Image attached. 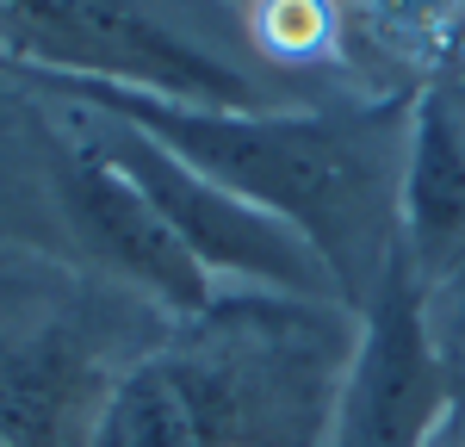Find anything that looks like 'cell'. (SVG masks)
Wrapping results in <instances>:
<instances>
[{
  "mask_svg": "<svg viewBox=\"0 0 465 447\" xmlns=\"http://www.w3.org/2000/svg\"><path fill=\"white\" fill-rule=\"evenodd\" d=\"M69 106L137 124L174 149L186 168L292 224L322 255L348 311H366L403 255V162L416 100H335V106H186L149 87H118L94 74L6 69Z\"/></svg>",
  "mask_w": 465,
  "mask_h": 447,
  "instance_id": "1",
  "label": "cell"
},
{
  "mask_svg": "<svg viewBox=\"0 0 465 447\" xmlns=\"http://www.w3.org/2000/svg\"><path fill=\"white\" fill-rule=\"evenodd\" d=\"M354 335L329 298L212 293L118 379L94 447H329Z\"/></svg>",
  "mask_w": 465,
  "mask_h": 447,
  "instance_id": "2",
  "label": "cell"
},
{
  "mask_svg": "<svg viewBox=\"0 0 465 447\" xmlns=\"http://www.w3.org/2000/svg\"><path fill=\"white\" fill-rule=\"evenodd\" d=\"M168 323L131 286L0 243V447H94L106 398Z\"/></svg>",
  "mask_w": 465,
  "mask_h": 447,
  "instance_id": "3",
  "label": "cell"
},
{
  "mask_svg": "<svg viewBox=\"0 0 465 447\" xmlns=\"http://www.w3.org/2000/svg\"><path fill=\"white\" fill-rule=\"evenodd\" d=\"M0 243L131 286L168 317H186L212 298V273L94 149L69 100L63 112L19 106V118L0 131Z\"/></svg>",
  "mask_w": 465,
  "mask_h": 447,
  "instance_id": "4",
  "label": "cell"
},
{
  "mask_svg": "<svg viewBox=\"0 0 465 447\" xmlns=\"http://www.w3.org/2000/svg\"><path fill=\"white\" fill-rule=\"evenodd\" d=\"M0 56L6 69L94 74L118 87H149L186 106L261 112L267 87L230 56L186 37L143 0H0Z\"/></svg>",
  "mask_w": 465,
  "mask_h": 447,
  "instance_id": "5",
  "label": "cell"
},
{
  "mask_svg": "<svg viewBox=\"0 0 465 447\" xmlns=\"http://www.w3.org/2000/svg\"><path fill=\"white\" fill-rule=\"evenodd\" d=\"M74 118H81V131L94 137V149L143 193L149 212L174 230V243L199 261L205 273H230V280L261 286V293H292V298H329V304H341L322 255L292 230V224L267 218L261 205L236 199L230 186L205 181L199 168L180 162L174 149H162L155 137H143V131L124 124V118H106V112H87V106H74Z\"/></svg>",
  "mask_w": 465,
  "mask_h": 447,
  "instance_id": "6",
  "label": "cell"
},
{
  "mask_svg": "<svg viewBox=\"0 0 465 447\" xmlns=\"http://www.w3.org/2000/svg\"><path fill=\"white\" fill-rule=\"evenodd\" d=\"M453 398H460V361L434 335L429 286L416 280L410 255H397L385 286L360 311L329 447H429Z\"/></svg>",
  "mask_w": 465,
  "mask_h": 447,
  "instance_id": "7",
  "label": "cell"
},
{
  "mask_svg": "<svg viewBox=\"0 0 465 447\" xmlns=\"http://www.w3.org/2000/svg\"><path fill=\"white\" fill-rule=\"evenodd\" d=\"M403 255L429 293L465 286V50L416 94L403 162Z\"/></svg>",
  "mask_w": 465,
  "mask_h": 447,
  "instance_id": "8",
  "label": "cell"
},
{
  "mask_svg": "<svg viewBox=\"0 0 465 447\" xmlns=\"http://www.w3.org/2000/svg\"><path fill=\"white\" fill-rule=\"evenodd\" d=\"M335 6L329 0H261L254 6V44L273 56V63H311L317 50L335 44Z\"/></svg>",
  "mask_w": 465,
  "mask_h": 447,
  "instance_id": "9",
  "label": "cell"
},
{
  "mask_svg": "<svg viewBox=\"0 0 465 447\" xmlns=\"http://www.w3.org/2000/svg\"><path fill=\"white\" fill-rule=\"evenodd\" d=\"M429 317H434V335L447 342V354L465 367V286H453V293H429Z\"/></svg>",
  "mask_w": 465,
  "mask_h": 447,
  "instance_id": "10",
  "label": "cell"
},
{
  "mask_svg": "<svg viewBox=\"0 0 465 447\" xmlns=\"http://www.w3.org/2000/svg\"><path fill=\"white\" fill-rule=\"evenodd\" d=\"M429 447H465V367H460V398H453V410H447V422L434 429Z\"/></svg>",
  "mask_w": 465,
  "mask_h": 447,
  "instance_id": "11",
  "label": "cell"
},
{
  "mask_svg": "<svg viewBox=\"0 0 465 447\" xmlns=\"http://www.w3.org/2000/svg\"><path fill=\"white\" fill-rule=\"evenodd\" d=\"M0 69H6V56H0Z\"/></svg>",
  "mask_w": 465,
  "mask_h": 447,
  "instance_id": "12",
  "label": "cell"
}]
</instances>
